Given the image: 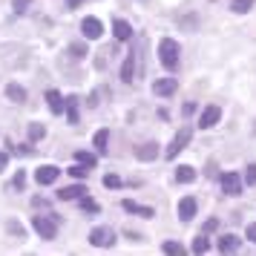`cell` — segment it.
I'll return each mask as SVG.
<instances>
[{
    "instance_id": "6da1fadb",
    "label": "cell",
    "mask_w": 256,
    "mask_h": 256,
    "mask_svg": "<svg viewBox=\"0 0 256 256\" xmlns=\"http://www.w3.org/2000/svg\"><path fill=\"white\" fill-rule=\"evenodd\" d=\"M158 64L167 72L178 70V64H182V46H178V40H173V38H162L158 40Z\"/></svg>"
},
{
    "instance_id": "4dcf8cb0",
    "label": "cell",
    "mask_w": 256,
    "mask_h": 256,
    "mask_svg": "<svg viewBox=\"0 0 256 256\" xmlns=\"http://www.w3.org/2000/svg\"><path fill=\"white\" fill-rule=\"evenodd\" d=\"M121 184H124V182H121V176H116V173H106L104 176V187H106V190H118Z\"/></svg>"
},
{
    "instance_id": "4316f807",
    "label": "cell",
    "mask_w": 256,
    "mask_h": 256,
    "mask_svg": "<svg viewBox=\"0 0 256 256\" xmlns=\"http://www.w3.org/2000/svg\"><path fill=\"white\" fill-rule=\"evenodd\" d=\"M66 173H70L72 178H86V176H90V167H86V164H78V162H75L70 170H66Z\"/></svg>"
},
{
    "instance_id": "83f0119b",
    "label": "cell",
    "mask_w": 256,
    "mask_h": 256,
    "mask_svg": "<svg viewBox=\"0 0 256 256\" xmlns=\"http://www.w3.org/2000/svg\"><path fill=\"white\" fill-rule=\"evenodd\" d=\"M12 187L18 190V193H24L26 190V170H18V173L12 176Z\"/></svg>"
},
{
    "instance_id": "3957f363",
    "label": "cell",
    "mask_w": 256,
    "mask_h": 256,
    "mask_svg": "<svg viewBox=\"0 0 256 256\" xmlns=\"http://www.w3.org/2000/svg\"><path fill=\"white\" fill-rule=\"evenodd\" d=\"M32 228H35L38 236L46 239V242L58 239V219H52V216H32Z\"/></svg>"
},
{
    "instance_id": "e0dca14e",
    "label": "cell",
    "mask_w": 256,
    "mask_h": 256,
    "mask_svg": "<svg viewBox=\"0 0 256 256\" xmlns=\"http://www.w3.org/2000/svg\"><path fill=\"white\" fill-rule=\"evenodd\" d=\"M112 38H116V40H121V44H124V40H130V38H132V26H130L124 18H116V20H112Z\"/></svg>"
},
{
    "instance_id": "1f68e13d",
    "label": "cell",
    "mask_w": 256,
    "mask_h": 256,
    "mask_svg": "<svg viewBox=\"0 0 256 256\" xmlns=\"http://www.w3.org/2000/svg\"><path fill=\"white\" fill-rule=\"evenodd\" d=\"M70 55L72 58H86V44H70Z\"/></svg>"
},
{
    "instance_id": "74e56055",
    "label": "cell",
    "mask_w": 256,
    "mask_h": 256,
    "mask_svg": "<svg viewBox=\"0 0 256 256\" xmlns=\"http://www.w3.org/2000/svg\"><path fill=\"white\" fill-rule=\"evenodd\" d=\"M6 167H9V152H6V150H0V173H3Z\"/></svg>"
},
{
    "instance_id": "9a60e30c",
    "label": "cell",
    "mask_w": 256,
    "mask_h": 256,
    "mask_svg": "<svg viewBox=\"0 0 256 256\" xmlns=\"http://www.w3.org/2000/svg\"><path fill=\"white\" fill-rule=\"evenodd\" d=\"M90 190H86V184H70V187H60L58 190V198L60 202H78L81 196H86Z\"/></svg>"
},
{
    "instance_id": "ab89813d",
    "label": "cell",
    "mask_w": 256,
    "mask_h": 256,
    "mask_svg": "<svg viewBox=\"0 0 256 256\" xmlns=\"http://www.w3.org/2000/svg\"><path fill=\"white\" fill-rule=\"evenodd\" d=\"M81 3H84V0H66V9H78Z\"/></svg>"
},
{
    "instance_id": "5bb4252c",
    "label": "cell",
    "mask_w": 256,
    "mask_h": 256,
    "mask_svg": "<svg viewBox=\"0 0 256 256\" xmlns=\"http://www.w3.org/2000/svg\"><path fill=\"white\" fill-rule=\"evenodd\" d=\"M46 106L52 116H64V110H66V98L58 92V90H49L46 92Z\"/></svg>"
},
{
    "instance_id": "2e32d148",
    "label": "cell",
    "mask_w": 256,
    "mask_h": 256,
    "mask_svg": "<svg viewBox=\"0 0 256 256\" xmlns=\"http://www.w3.org/2000/svg\"><path fill=\"white\" fill-rule=\"evenodd\" d=\"M173 178H176V184H193V182L198 178V173L190 167V164H182V167H176Z\"/></svg>"
},
{
    "instance_id": "cb8c5ba5",
    "label": "cell",
    "mask_w": 256,
    "mask_h": 256,
    "mask_svg": "<svg viewBox=\"0 0 256 256\" xmlns=\"http://www.w3.org/2000/svg\"><path fill=\"white\" fill-rule=\"evenodd\" d=\"M190 250H193V254H208V250H210L208 233H198V236H193V244H190Z\"/></svg>"
},
{
    "instance_id": "836d02e7",
    "label": "cell",
    "mask_w": 256,
    "mask_h": 256,
    "mask_svg": "<svg viewBox=\"0 0 256 256\" xmlns=\"http://www.w3.org/2000/svg\"><path fill=\"white\" fill-rule=\"evenodd\" d=\"M216 230H219V219L213 216V219L204 222V230H202V233H208V236H210V233H216Z\"/></svg>"
},
{
    "instance_id": "d6986e66",
    "label": "cell",
    "mask_w": 256,
    "mask_h": 256,
    "mask_svg": "<svg viewBox=\"0 0 256 256\" xmlns=\"http://www.w3.org/2000/svg\"><path fill=\"white\" fill-rule=\"evenodd\" d=\"M121 81L124 84H132L136 81V52H130L124 64H121Z\"/></svg>"
},
{
    "instance_id": "30bf717a",
    "label": "cell",
    "mask_w": 256,
    "mask_h": 256,
    "mask_svg": "<svg viewBox=\"0 0 256 256\" xmlns=\"http://www.w3.org/2000/svg\"><path fill=\"white\" fill-rule=\"evenodd\" d=\"M239 248H242V239H239L236 233H222L219 239H216V250H219V254H224V256L236 254Z\"/></svg>"
},
{
    "instance_id": "7c38bea8",
    "label": "cell",
    "mask_w": 256,
    "mask_h": 256,
    "mask_svg": "<svg viewBox=\"0 0 256 256\" xmlns=\"http://www.w3.org/2000/svg\"><path fill=\"white\" fill-rule=\"evenodd\" d=\"M176 90H178L176 78H158V81L152 84V95L156 98H170V95H176Z\"/></svg>"
},
{
    "instance_id": "8d00e7d4",
    "label": "cell",
    "mask_w": 256,
    "mask_h": 256,
    "mask_svg": "<svg viewBox=\"0 0 256 256\" xmlns=\"http://www.w3.org/2000/svg\"><path fill=\"white\" fill-rule=\"evenodd\" d=\"M196 110H198V106L193 104V101H187V104L182 106V116H184V118H190V116H193V112H196Z\"/></svg>"
},
{
    "instance_id": "d590c367",
    "label": "cell",
    "mask_w": 256,
    "mask_h": 256,
    "mask_svg": "<svg viewBox=\"0 0 256 256\" xmlns=\"http://www.w3.org/2000/svg\"><path fill=\"white\" fill-rule=\"evenodd\" d=\"M244 236H248V242H254V244H256V222H250V224L244 228Z\"/></svg>"
},
{
    "instance_id": "44dd1931",
    "label": "cell",
    "mask_w": 256,
    "mask_h": 256,
    "mask_svg": "<svg viewBox=\"0 0 256 256\" xmlns=\"http://www.w3.org/2000/svg\"><path fill=\"white\" fill-rule=\"evenodd\" d=\"M75 162H78V164H86L90 170H95V167H98V152H90V150H78V152H75Z\"/></svg>"
},
{
    "instance_id": "ffe728a7",
    "label": "cell",
    "mask_w": 256,
    "mask_h": 256,
    "mask_svg": "<svg viewBox=\"0 0 256 256\" xmlns=\"http://www.w3.org/2000/svg\"><path fill=\"white\" fill-rule=\"evenodd\" d=\"M106 144H110V130L104 127V130H98V132L92 136V147H95V152H98V156H106V150H110Z\"/></svg>"
},
{
    "instance_id": "52a82bcc",
    "label": "cell",
    "mask_w": 256,
    "mask_h": 256,
    "mask_svg": "<svg viewBox=\"0 0 256 256\" xmlns=\"http://www.w3.org/2000/svg\"><path fill=\"white\" fill-rule=\"evenodd\" d=\"M58 176H60L58 164H40V167L35 170V182L40 187H49V184H55V182H58Z\"/></svg>"
},
{
    "instance_id": "484cf974",
    "label": "cell",
    "mask_w": 256,
    "mask_h": 256,
    "mask_svg": "<svg viewBox=\"0 0 256 256\" xmlns=\"http://www.w3.org/2000/svg\"><path fill=\"white\" fill-rule=\"evenodd\" d=\"M254 3L256 0H230V9L236 14H248L250 9H254Z\"/></svg>"
},
{
    "instance_id": "8992f818",
    "label": "cell",
    "mask_w": 256,
    "mask_h": 256,
    "mask_svg": "<svg viewBox=\"0 0 256 256\" xmlns=\"http://www.w3.org/2000/svg\"><path fill=\"white\" fill-rule=\"evenodd\" d=\"M222 121V106L219 104H208L198 116V130H213Z\"/></svg>"
},
{
    "instance_id": "d4e9b609",
    "label": "cell",
    "mask_w": 256,
    "mask_h": 256,
    "mask_svg": "<svg viewBox=\"0 0 256 256\" xmlns=\"http://www.w3.org/2000/svg\"><path fill=\"white\" fill-rule=\"evenodd\" d=\"M78 208H81L84 213H101V204H98L92 196H81L78 198Z\"/></svg>"
},
{
    "instance_id": "4fadbf2b",
    "label": "cell",
    "mask_w": 256,
    "mask_h": 256,
    "mask_svg": "<svg viewBox=\"0 0 256 256\" xmlns=\"http://www.w3.org/2000/svg\"><path fill=\"white\" fill-rule=\"evenodd\" d=\"M121 208L127 210V213H136V216H141V219H156V208L138 204V202H132V198H124V202H121Z\"/></svg>"
},
{
    "instance_id": "f35d334b",
    "label": "cell",
    "mask_w": 256,
    "mask_h": 256,
    "mask_svg": "<svg viewBox=\"0 0 256 256\" xmlns=\"http://www.w3.org/2000/svg\"><path fill=\"white\" fill-rule=\"evenodd\" d=\"M18 152H20V156H32V152H35V147H29V144H20V147H18Z\"/></svg>"
},
{
    "instance_id": "d6a6232c",
    "label": "cell",
    "mask_w": 256,
    "mask_h": 256,
    "mask_svg": "<svg viewBox=\"0 0 256 256\" xmlns=\"http://www.w3.org/2000/svg\"><path fill=\"white\" fill-rule=\"evenodd\" d=\"M32 6V0H12V9L14 14H26V9Z\"/></svg>"
},
{
    "instance_id": "8fae6325",
    "label": "cell",
    "mask_w": 256,
    "mask_h": 256,
    "mask_svg": "<svg viewBox=\"0 0 256 256\" xmlns=\"http://www.w3.org/2000/svg\"><path fill=\"white\" fill-rule=\"evenodd\" d=\"M196 213H198V202L193 196H184L182 202H178V222H193L196 219Z\"/></svg>"
},
{
    "instance_id": "7402d4cb",
    "label": "cell",
    "mask_w": 256,
    "mask_h": 256,
    "mask_svg": "<svg viewBox=\"0 0 256 256\" xmlns=\"http://www.w3.org/2000/svg\"><path fill=\"white\" fill-rule=\"evenodd\" d=\"M162 254L167 256H184L187 254V248L182 242H173V239H167V242H162Z\"/></svg>"
},
{
    "instance_id": "603a6c76",
    "label": "cell",
    "mask_w": 256,
    "mask_h": 256,
    "mask_svg": "<svg viewBox=\"0 0 256 256\" xmlns=\"http://www.w3.org/2000/svg\"><path fill=\"white\" fill-rule=\"evenodd\" d=\"M64 116H66L70 124H78V121H81V116H78V98H75V95L66 98V110H64Z\"/></svg>"
},
{
    "instance_id": "f1b7e54d",
    "label": "cell",
    "mask_w": 256,
    "mask_h": 256,
    "mask_svg": "<svg viewBox=\"0 0 256 256\" xmlns=\"http://www.w3.org/2000/svg\"><path fill=\"white\" fill-rule=\"evenodd\" d=\"M46 136V127L44 124H29V141H40Z\"/></svg>"
},
{
    "instance_id": "e575fe53",
    "label": "cell",
    "mask_w": 256,
    "mask_h": 256,
    "mask_svg": "<svg viewBox=\"0 0 256 256\" xmlns=\"http://www.w3.org/2000/svg\"><path fill=\"white\" fill-rule=\"evenodd\" d=\"M6 228H9V230H12L14 233V236H20V239H24V236H26V230H24V228H20V224H18V222H9V224H6Z\"/></svg>"
},
{
    "instance_id": "f546056e",
    "label": "cell",
    "mask_w": 256,
    "mask_h": 256,
    "mask_svg": "<svg viewBox=\"0 0 256 256\" xmlns=\"http://www.w3.org/2000/svg\"><path fill=\"white\" fill-rule=\"evenodd\" d=\"M242 178H244V184H248V187H256V162L244 167V176H242Z\"/></svg>"
},
{
    "instance_id": "277c9868",
    "label": "cell",
    "mask_w": 256,
    "mask_h": 256,
    "mask_svg": "<svg viewBox=\"0 0 256 256\" xmlns=\"http://www.w3.org/2000/svg\"><path fill=\"white\" fill-rule=\"evenodd\" d=\"M219 187H222V193L224 196H242V187H244V178L239 173H222L219 176Z\"/></svg>"
},
{
    "instance_id": "7a4b0ae2",
    "label": "cell",
    "mask_w": 256,
    "mask_h": 256,
    "mask_svg": "<svg viewBox=\"0 0 256 256\" xmlns=\"http://www.w3.org/2000/svg\"><path fill=\"white\" fill-rule=\"evenodd\" d=\"M190 138H193V130H190V127H182V130H178V132L173 136V141L167 144V150H164V158H167V162H173L176 156H182V152H184V147L190 144Z\"/></svg>"
},
{
    "instance_id": "5b68a950",
    "label": "cell",
    "mask_w": 256,
    "mask_h": 256,
    "mask_svg": "<svg viewBox=\"0 0 256 256\" xmlns=\"http://www.w3.org/2000/svg\"><path fill=\"white\" fill-rule=\"evenodd\" d=\"M118 242V233L112 228H92L90 230V244L92 248H112Z\"/></svg>"
},
{
    "instance_id": "ac0fdd59",
    "label": "cell",
    "mask_w": 256,
    "mask_h": 256,
    "mask_svg": "<svg viewBox=\"0 0 256 256\" xmlns=\"http://www.w3.org/2000/svg\"><path fill=\"white\" fill-rule=\"evenodd\" d=\"M6 98H9L12 104H26V101H29V92H26L20 84L12 81V84H6Z\"/></svg>"
},
{
    "instance_id": "ba28073f",
    "label": "cell",
    "mask_w": 256,
    "mask_h": 256,
    "mask_svg": "<svg viewBox=\"0 0 256 256\" xmlns=\"http://www.w3.org/2000/svg\"><path fill=\"white\" fill-rule=\"evenodd\" d=\"M81 32H84L86 40H98V38L104 35V24H101V18H95V14L84 18L81 20Z\"/></svg>"
},
{
    "instance_id": "9c48e42d",
    "label": "cell",
    "mask_w": 256,
    "mask_h": 256,
    "mask_svg": "<svg viewBox=\"0 0 256 256\" xmlns=\"http://www.w3.org/2000/svg\"><path fill=\"white\" fill-rule=\"evenodd\" d=\"M158 156H162V144H158V141H144V144H138V147H136V158H138V162H156V158H158Z\"/></svg>"
}]
</instances>
